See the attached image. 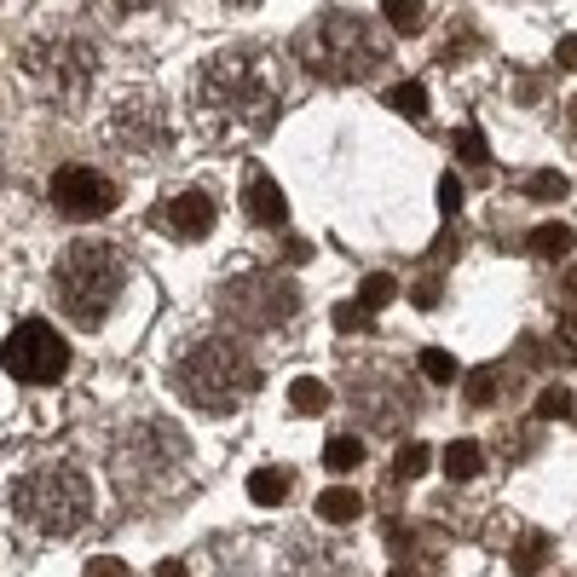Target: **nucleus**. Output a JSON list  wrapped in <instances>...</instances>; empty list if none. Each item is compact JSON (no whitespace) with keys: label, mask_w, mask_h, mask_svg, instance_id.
I'll list each match as a JSON object with an SVG mask.
<instances>
[{"label":"nucleus","mask_w":577,"mask_h":577,"mask_svg":"<svg viewBox=\"0 0 577 577\" xmlns=\"http://www.w3.org/2000/svg\"><path fill=\"white\" fill-rule=\"evenodd\" d=\"M237 7H248V0H237Z\"/></svg>","instance_id":"nucleus-38"},{"label":"nucleus","mask_w":577,"mask_h":577,"mask_svg":"<svg viewBox=\"0 0 577 577\" xmlns=\"http://www.w3.org/2000/svg\"><path fill=\"white\" fill-rule=\"evenodd\" d=\"M359 318H364V307H359V300H346V307H335V323H341V330H353Z\"/></svg>","instance_id":"nucleus-33"},{"label":"nucleus","mask_w":577,"mask_h":577,"mask_svg":"<svg viewBox=\"0 0 577 577\" xmlns=\"http://www.w3.org/2000/svg\"><path fill=\"white\" fill-rule=\"evenodd\" d=\"M428 462H434V450L428 445H398V457H393V480H421L428 473Z\"/></svg>","instance_id":"nucleus-19"},{"label":"nucleus","mask_w":577,"mask_h":577,"mask_svg":"<svg viewBox=\"0 0 577 577\" xmlns=\"http://www.w3.org/2000/svg\"><path fill=\"white\" fill-rule=\"evenodd\" d=\"M382 12H387V23H393L398 35H416L421 23H428V0H387Z\"/></svg>","instance_id":"nucleus-17"},{"label":"nucleus","mask_w":577,"mask_h":577,"mask_svg":"<svg viewBox=\"0 0 577 577\" xmlns=\"http://www.w3.org/2000/svg\"><path fill=\"white\" fill-rule=\"evenodd\" d=\"M525 191H532L537 203H560V196H566V173H532Z\"/></svg>","instance_id":"nucleus-25"},{"label":"nucleus","mask_w":577,"mask_h":577,"mask_svg":"<svg viewBox=\"0 0 577 577\" xmlns=\"http://www.w3.org/2000/svg\"><path fill=\"white\" fill-rule=\"evenodd\" d=\"M232 312L248 323V330H271V323L295 318V289L284 278H248L232 289Z\"/></svg>","instance_id":"nucleus-10"},{"label":"nucleus","mask_w":577,"mask_h":577,"mask_svg":"<svg viewBox=\"0 0 577 577\" xmlns=\"http://www.w3.org/2000/svg\"><path fill=\"white\" fill-rule=\"evenodd\" d=\"M53 203H58V214H70V220H98V214L116 209V185H110L98 168L70 162V168L53 173Z\"/></svg>","instance_id":"nucleus-9"},{"label":"nucleus","mask_w":577,"mask_h":577,"mask_svg":"<svg viewBox=\"0 0 577 577\" xmlns=\"http://www.w3.org/2000/svg\"><path fill=\"white\" fill-rule=\"evenodd\" d=\"M157 577H185V566H173V560H168V566H157Z\"/></svg>","instance_id":"nucleus-35"},{"label":"nucleus","mask_w":577,"mask_h":577,"mask_svg":"<svg viewBox=\"0 0 577 577\" xmlns=\"http://www.w3.org/2000/svg\"><path fill=\"white\" fill-rule=\"evenodd\" d=\"M359 462H364V445L353 434H335L330 445H323V468H330V473H346V468H359Z\"/></svg>","instance_id":"nucleus-18"},{"label":"nucleus","mask_w":577,"mask_h":577,"mask_svg":"<svg viewBox=\"0 0 577 577\" xmlns=\"http://www.w3.org/2000/svg\"><path fill=\"white\" fill-rule=\"evenodd\" d=\"M173 387H180L185 405L209 410V416H225V410H237V405L255 398L260 370H255V359H248L237 341L209 335V341H196V346L180 353V364H173Z\"/></svg>","instance_id":"nucleus-4"},{"label":"nucleus","mask_w":577,"mask_h":577,"mask_svg":"<svg viewBox=\"0 0 577 577\" xmlns=\"http://www.w3.org/2000/svg\"><path fill=\"white\" fill-rule=\"evenodd\" d=\"M387 110L405 116V121H421V116H428V87H421V82H398L387 93Z\"/></svg>","instance_id":"nucleus-15"},{"label":"nucleus","mask_w":577,"mask_h":577,"mask_svg":"<svg viewBox=\"0 0 577 577\" xmlns=\"http://www.w3.org/2000/svg\"><path fill=\"white\" fill-rule=\"evenodd\" d=\"M157 225H162V232H173V237H185V243L209 237V232H214V196H203V191H180L173 203L157 209Z\"/></svg>","instance_id":"nucleus-11"},{"label":"nucleus","mask_w":577,"mask_h":577,"mask_svg":"<svg viewBox=\"0 0 577 577\" xmlns=\"http://www.w3.org/2000/svg\"><path fill=\"white\" fill-rule=\"evenodd\" d=\"M421 375H428V382H457V359H450L445 346H428V353H421Z\"/></svg>","instance_id":"nucleus-24"},{"label":"nucleus","mask_w":577,"mask_h":577,"mask_svg":"<svg viewBox=\"0 0 577 577\" xmlns=\"http://www.w3.org/2000/svg\"><path fill=\"white\" fill-rule=\"evenodd\" d=\"M571 116H577V98H571Z\"/></svg>","instance_id":"nucleus-36"},{"label":"nucleus","mask_w":577,"mask_h":577,"mask_svg":"<svg viewBox=\"0 0 577 577\" xmlns=\"http://www.w3.org/2000/svg\"><path fill=\"white\" fill-rule=\"evenodd\" d=\"M0 364H7L12 382L46 387V382H58V375H64L70 346H64V335L46 330V323H18V330L7 335V346H0Z\"/></svg>","instance_id":"nucleus-8"},{"label":"nucleus","mask_w":577,"mask_h":577,"mask_svg":"<svg viewBox=\"0 0 577 577\" xmlns=\"http://www.w3.org/2000/svg\"><path fill=\"white\" fill-rule=\"evenodd\" d=\"M439 462H445L450 480H480V473H485V450L473 445V439H450Z\"/></svg>","instance_id":"nucleus-13"},{"label":"nucleus","mask_w":577,"mask_h":577,"mask_svg":"<svg viewBox=\"0 0 577 577\" xmlns=\"http://www.w3.org/2000/svg\"><path fill=\"white\" fill-rule=\"evenodd\" d=\"M295 53H300V64H307L318 82L346 87V82H370V75L387 64V41H382V30H375L370 18L330 12V18H318L312 30H300Z\"/></svg>","instance_id":"nucleus-3"},{"label":"nucleus","mask_w":577,"mask_h":577,"mask_svg":"<svg viewBox=\"0 0 577 577\" xmlns=\"http://www.w3.org/2000/svg\"><path fill=\"white\" fill-rule=\"evenodd\" d=\"M364 514V496L353 485H330L318 496V520H330V525H346V520H359Z\"/></svg>","instance_id":"nucleus-14"},{"label":"nucleus","mask_w":577,"mask_h":577,"mask_svg":"<svg viewBox=\"0 0 577 577\" xmlns=\"http://www.w3.org/2000/svg\"><path fill=\"white\" fill-rule=\"evenodd\" d=\"M243 209L255 214L260 225H284V214H289V203H284V191H278L271 173H248V180H243Z\"/></svg>","instance_id":"nucleus-12"},{"label":"nucleus","mask_w":577,"mask_h":577,"mask_svg":"<svg viewBox=\"0 0 577 577\" xmlns=\"http://www.w3.org/2000/svg\"><path fill=\"white\" fill-rule=\"evenodd\" d=\"M457 157H462V162H485V133H480V128H462V133H457Z\"/></svg>","instance_id":"nucleus-28"},{"label":"nucleus","mask_w":577,"mask_h":577,"mask_svg":"<svg viewBox=\"0 0 577 577\" xmlns=\"http://www.w3.org/2000/svg\"><path fill=\"white\" fill-rule=\"evenodd\" d=\"M555 64H560V70H577V35H560V46H555Z\"/></svg>","instance_id":"nucleus-32"},{"label":"nucleus","mask_w":577,"mask_h":577,"mask_svg":"<svg viewBox=\"0 0 577 577\" xmlns=\"http://www.w3.org/2000/svg\"><path fill=\"white\" fill-rule=\"evenodd\" d=\"M289 405L295 410H323V405H330V387H323L318 375H300V382L289 387Z\"/></svg>","instance_id":"nucleus-23"},{"label":"nucleus","mask_w":577,"mask_h":577,"mask_svg":"<svg viewBox=\"0 0 577 577\" xmlns=\"http://www.w3.org/2000/svg\"><path fill=\"white\" fill-rule=\"evenodd\" d=\"M537 416H548V421H555V416H571V387H543V393H537Z\"/></svg>","instance_id":"nucleus-27"},{"label":"nucleus","mask_w":577,"mask_h":577,"mask_svg":"<svg viewBox=\"0 0 577 577\" xmlns=\"http://www.w3.org/2000/svg\"><path fill=\"white\" fill-rule=\"evenodd\" d=\"M12 514L41 537H70L75 525L93 514L87 473L70 462H35L12 480Z\"/></svg>","instance_id":"nucleus-5"},{"label":"nucleus","mask_w":577,"mask_h":577,"mask_svg":"<svg viewBox=\"0 0 577 577\" xmlns=\"http://www.w3.org/2000/svg\"><path fill=\"white\" fill-rule=\"evenodd\" d=\"M248 496H255V503H284V496H289V473H284V468L248 473Z\"/></svg>","instance_id":"nucleus-16"},{"label":"nucleus","mask_w":577,"mask_h":577,"mask_svg":"<svg viewBox=\"0 0 577 577\" xmlns=\"http://www.w3.org/2000/svg\"><path fill=\"white\" fill-rule=\"evenodd\" d=\"M121 289H128V266L110 243H70L53 266V300L75 330H98L116 312Z\"/></svg>","instance_id":"nucleus-2"},{"label":"nucleus","mask_w":577,"mask_h":577,"mask_svg":"<svg viewBox=\"0 0 577 577\" xmlns=\"http://www.w3.org/2000/svg\"><path fill=\"white\" fill-rule=\"evenodd\" d=\"M393 295H398V284L387 278V271H370V278L359 284V307H364V312H382Z\"/></svg>","instance_id":"nucleus-22"},{"label":"nucleus","mask_w":577,"mask_h":577,"mask_svg":"<svg viewBox=\"0 0 577 577\" xmlns=\"http://www.w3.org/2000/svg\"><path fill=\"white\" fill-rule=\"evenodd\" d=\"M18 64H23V82H30L41 98H53V105H75L93 82V46L70 30L30 35Z\"/></svg>","instance_id":"nucleus-6"},{"label":"nucleus","mask_w":577,"mask_h":577,"mask_svg":"<svg viewBox=\"0 0 577 577\" xmlns=\"http://www.w3.org/2000/svg\"><path fill=\"white\" fill-rule=\"evenodd\" d=\"M496 393H503V375H496V370H473V382H468V398H473V405H491Z\"/></svg>","instance_id":"nucleus-26"},{"label":"nucleus","mask_w":577,"mask_h":577,"mask_svg":"<svg viewBox=\"0 0 577 577\" xmlns=\"http://www.w3.org/2000/svg\"><path fill=\"white\" fill-rule=\"evenodd\" d=\"M434 300H439V284H434V278L416 284V307H434Z\"/></svg>","instance_id":"nucleus-34"},{"label":"nucleus","mask_w":577,"mask_h":577,"mask_svg":"<svg viewBox=\"0 0 577 577\" xmlns=\"http://www.w3.org/2000/svg\"><path fill=\"white\" fill-rule=\"evenodd\" d=\"M543 560H548V537H543V532H525L520 548H514V571H520V577H537Z\"/></svg>","instance_id":"nucleus-20"},{"label":"nucleus","mask_w":577,"mask_h":577,"mask_svg":"<svg viewBox=\"0 0 577 577\" xmlns=\"http://www.w3.org/2000/svg\"><path fill=\"white\" fill-rule=\"evenodd\" d=\"M532 248H537L543 260H566V255H571V232H566V225H537V232H532Z\"/></svg>","instance_id":"nucleus-21"},{"label":"nucleus","mask_w":577,"mask_h":577,"mask_svg":"<svg viewBox=\"0 0 577 577\" xmlns=\"http://www.w3.org/2000/svg\"><path fill=\"white\" fill-rule=\"evenodd\" d=\"M393 577H410V571H393Z\"/></svg>","instance_id":"nucleus-37"},{"label":"nucleus","mask_w":577,"mask_h":577,"mask_svg":"<svg viewBox=\"0 0 577 577\" xmlns=\"http://www.w3.org/2000/svg\"><path fill=\"white\" fill-rule=\"evenodd\" d=\"M278 116V70L266 53H220L196 75V121L225 133H260Z\"/></svg>","instance_id":"nucleus-1"},{"label":"nucleus","mask_w":577,"mask_h":577,"mask_svg":"<svg viewBox=\"0 0 577 577\" xmlns=\"http://www.w3.org/2000/svg\"><path fill=\"white\" fill-rule=\"evenodd\" d=\"M439 209H445V214L462 209V180H457V173H445V180H439Z\"/></svg>","instance_id":"nucleus-30"},{"label":"nucleus","mask_w":577,"mask_h":577,"mask_svg":"<svg viewBox=\"0 0 577 577\" xmlns=\"http://www.w3.org/2000/svg\"><path fill=\"white\" fill-rule=\"evenodd\" d=\"M105 133H110V145L121 150V157H157L162 139H168V110H162V98L145 93V87L121 93L116 105H110V116H105Z\"/></svg>","instance_id":"nucleus-7"},{"label":"nucleus","mask_w":577,"mask_h":577,"mask_svg":"<svg viewBox=\"0 0 577 577\" xmlns=\"http://www.w3.org/2000/svg\"><path fill=\"white\" fill-rule=\"evenodd\" d=\"M93 7L105 12V18H133V12H150L157 0H93Z\"/></svg>","instance_id":"nucleus-29"},{"label":"nucleus","mask_w":577,"mask_h":577,"mask_svg":"<svg viewBox=\"0 0 577 577\" xmlns=\"http://www.w3.org/2000/svg\"><path fill=\"white\" fill-rule=\"evenodd\" d=\"M82 577H128V566H121L116 555H98V560L82 566Z\"/></svg>","instance_id":"nucleus-31"}]
</instances>
